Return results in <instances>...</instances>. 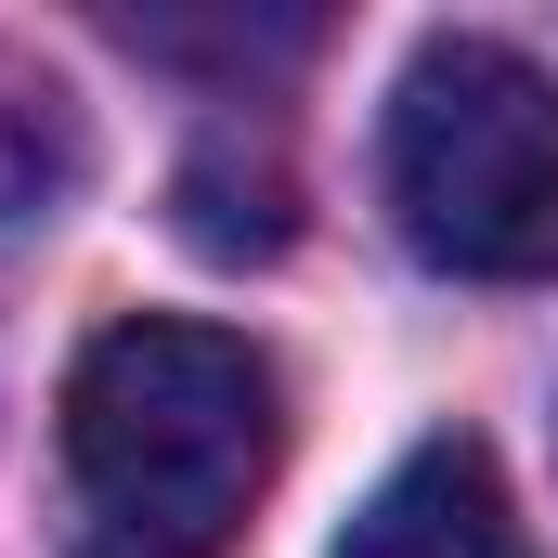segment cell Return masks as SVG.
I'll list each match as a JSON object with an SVG mask.
<instances>
[{
  "instance_id": "1",
  "label": "cell",
  "mask_w": 558,
  "mask_h": 558,
  "mask_svg": "<svg viewBox=\"0 0 558 558\" xmlns=\"http://www.w3.org/2000/svg\"><path fill=\"white\" fill-rule=\"evenodd\" d=\"M274 481V364L234 325L131 312L65 377V558H221Z\"/></svg>"
},
{
  "instance_id": "2",
  "label": "cell",
  "mask_w": 558,
  "mask_h": 558,
  "mask_svg": "<svg viewBox=\"0 0 558 558\" xmlns=\"http://www.w3.org/2000/svg\"><path fill=\"white\" fill-rule=\"evenodd\" d=\"M390 221L468 286L558 274V78L507 39H428L390 92Z\"/></svg>"
},
{
  "instance_id": "3",
  "label": "cell",
  "mask_w": 558,
  "mask_h": 558,
  "mask_svg": "<svg viewBox=\"0 0 558 558\" xmlns=\"http://www.w3.org/2000/svg\"><path fill=\"white\" fill-rule=\"evenodd\" d=\"M338 558H533V533H520V507H507V481H494L481 441H416L351 507Z\"/></svg>"
},
{
  "instance_id": "4",
  "label": "cell",
  "mask_w": 558,
  "mask_h": 558,
  "mask_svg": "<svg viewBox=\"0 0 558 558\" xmlns=\"http://www.w3.org/2000/svg\"><path fill=\"white\" fill-rule=\"evenodd\" d=\"M65 182H78V105H65L26 52H0V221L52 208Z\"/></svg>"
},
{
  "instance_id": "5",
  "label": "cell",
  "mask_w": 558,
  "mask_h": 558,
  "mask_svg": "<svg viewBox=\"0 0 558 558\" xmlns=\"http://www.w3.org/2000/svg\"><path fill=\"white\" fill-rule=\"evenodd\" d=\"M182 234L208 247V260H274L286 247V169H234V156H195L182 169Z\"/></svg>"
}]
</instances>
